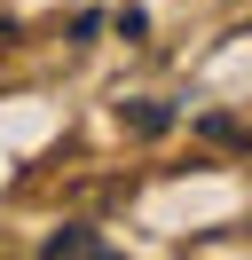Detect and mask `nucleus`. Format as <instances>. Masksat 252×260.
Listing matches in <instances>:
<instances>
[{"label": "nucleus", "mask_w": 252, "mask_h": 260, "mask_svg": "<svg viewBox=\"0 0 252 260\" xmlns=\"http://www.w3.org/2000/svg\"><path fill=\"white\" fill-rule=\"evenodd\" d=\"M40 260H110V244L94 237L87 221H71V229H55V237H40Z\"/></svg>", "instance_id": "f257e3e1"}, {"label": "nucleus", "mask_w": 252, "mask_h": 260, "mask_svg": "<svg viewBox=\"0 0 252 260\" xmlns=\"http://www.w3.org/2000/svg\"><path fill=\"white\" fill-rule=\"evenodd\" d=\"M126 118H134L142 134H166V126H173V111H166V103H134V111H126Z\"/></svg>", "instance_id": "f03ea898"}]
</instances>
